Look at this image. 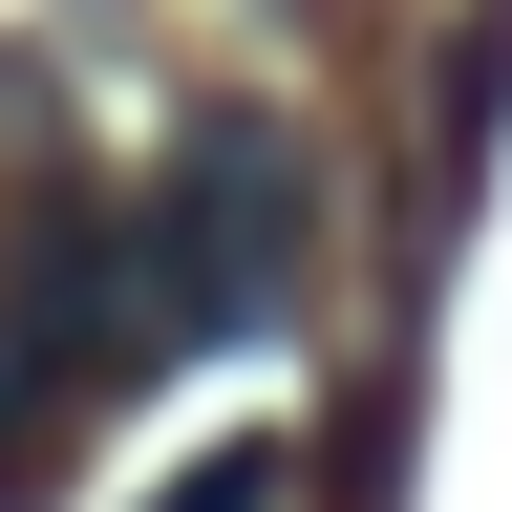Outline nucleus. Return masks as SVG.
Wrapping results in <instances>:
<instances>
[{
  "mask_svg": "<svg viewBox=\"0 0 512 512\" xmlns=\"http://www.w3.org/2000/svg\"><path fill=\"white\" fill-rule=\"evenodd\" d=\"M107 235H128V299H150L171 363H192V342H278L299 278H320V171L278 150V128H192Z\"/></svg>",
  "mask_w": 512,
  "mask_h": 512,
  "instance_id": "nucleus-1",
  "label": "nucleus"
},
{
  "mask_svg": "<svg viewBox=\"0 0 512 512\" xmlns=\"http://www.w3.org/2000/svg\"><path fill=\"white\" fill-rule=\"evenodd\" d=\"M150 512H299V448H214V470H171Z\"/></svg>",
  "mask_w": 512,
  "mask_h": 512,
  "instance_id": "nucleus-2",
  "label": "nucleus"
}]
</instances>
